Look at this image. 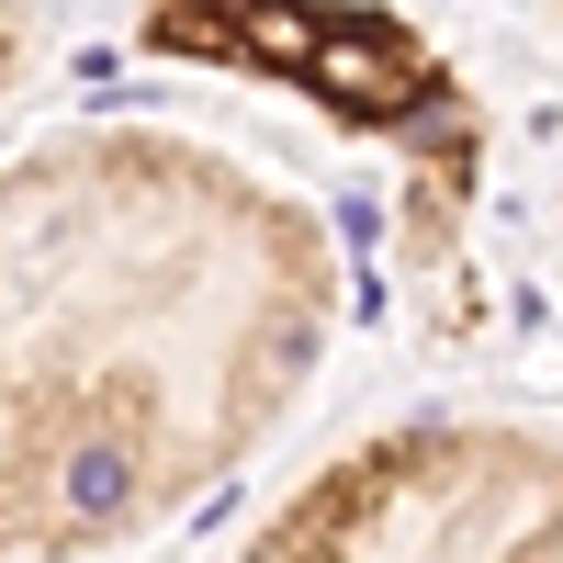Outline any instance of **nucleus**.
<instances>
[{"instance_id":"1","label":"nucleus","mask_w":563,"mask_h":563,"mask_svg":"<svg viewBox=\"0 0 563 563\" xmlns=\"http://www.w3.org/2000/svg\"><path fill=\"white\" fill-rule=\"evenodd\" d=\"M339 271L294 192L180 135L0 169V552L158 530L294 417Z\"/></svg>"},{"instance_id":"2","label":"nucleus","mask_w":563,"mask_h":563,"mask_svg":"<svg viewBox=\"0 0 563 563\" xmlns=\"http://www.w3.org/2000/svg\"><path fill=\"white\" fill-rule=\"evenodd\" d=\"M249 563H563V440L519 417H406L339 451Z\"/></svg>"}]
</instances>
